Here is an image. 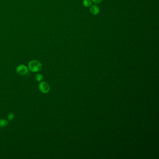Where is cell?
<instances>
[{"mask_svg": "<svg viewBox=\"0 0 159 159\" xmlns=\"http://www.w3.org/2000/svg\"><path fill=\"white\" fill-rule=\"evenodd\" d=\"M92 1H93V2L94 3L98 4V3H100L102 2V0H92Z\"/></svg>", "mask_w": 159, "mask_h": 159, "instance_id": "obj_9", "label": "cell"}, {"mask_svg": "<svg viewBox=\"0 0 159 159\" xmlns=\"http://www.w3.org/2000/svg\"><path fill=\"white\" fill-rule=\"evenodd\" d=\"M83 4L86 7H89L92 5V1L90 0H84Z\"/></svg>", "mask_w": 159, "mask_h": 159, "instance_id": "obj_6", "label": "cell"}, {"mask_svg": "<svg viewBox=\"0 0 159 159\" xmlns=\"http://www.w3.org/2000/svg\"><path fill=\"white\" fill-rule=\"evenodd\" d=\"M29 68L32 72H38L40 71L42 68V65L39 61L37 60H32L29 64Z\"/></svg>", "mask_w": 159, "mask_h": 159, "instance_id": "obj_1", "label": "cell"}, {"mask_svg": "<svg viewBox=\"0 0 159 159\" xmlns=\"http://www.w3.org/2000/svg\"><path fill=\"white\" fill-rule=\"evenodd\" d=\"M39 89L42 93H46L49 92L50 90V86L46 82H42L39 85Z\"/></svg>", "mask_w": 159, "mask_h": 159, "instance_id": "obj_2", "label": "cell"}, {"mask_svg": "<svg viewBox=\"0 0 159 159\" xmlns=\"http://www.w3.org/2000/svg\"><path fill=\"white\" fill-rule=\"evenodd\" d=\"M99 8H98V6L94 5L90 7V13L94 15H96L98 14L99 12Z\"/></svg>", "mask_w": 159, "mask_h": 159, "instance_id": "obj_4", "label": "cell"}, {"mask_svg": "<svg viewBox=\"0 0 159 159\" xmlns=\"http://www.w3.org/2000/svg\"><path fill=\"white\" fill-rule=\"evenodd\" d=\"M14 117H15V115L14 114V113H10L8 114V120L11 121L14 119Z\"/></svg>", "mask_w": 159, "mask_h": 159, "instance_id": "obj_8", "label": "cell"}, {"mask_svg": "<svg viewBox=\"0 0 159 159\" xmlns=\"http://www.w3.org/2000/svg\"><path fill=\"white\" fill-rule=\"evenodd\" d=\"M28 72V68L24 65H20L16 68V72L19 75H25Z\"/></svg>", "mask_w": 159, "mask_h": 159, "instance_id": "obj_3", "label": "cell"}, {"mask_svg": "<svg viewBox=\"0 0 159 159\" xmlns=\"http://www.w3.org/2000/svg\"><path fill=\"white\" fill-rule=\"evenodd\" d=\"M8 124V121L4 119H0V127H5Z\"/></svg>", "mask_w": 159, "mask_h": 159, "instance_id": "obj_5", "label": "cell"}, {"mask_svg": "<svg viewBox=\"0 0 159 159\" xmlns=\"http://www.w3.org/2000/svg\"><path fill=\"white\" fill-rule=\"evenodd\" d=\"M35 78L37 81H41L43 79V76L41 74H37L36 75Z\"/></svg>", "mask_w": 159, "mask_h": 159, "instance_id": "obj_7", "label": "cell"}]
</instances>
